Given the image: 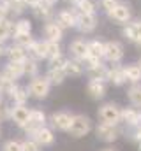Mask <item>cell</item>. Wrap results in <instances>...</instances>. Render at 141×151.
Returning a JSON list of instances; mask_svg holds the SVG:
<instances>
[{
  "label": "cell",
  "mask_w": 141,
  "mask_h": 151,
  "mask_svg": "<svg viewBox=\"0 0 141 151\" xmlns=\"http://www.w3.org/2000/svg\"><path fill=\"white\" fill-rule=\"evenodd\" d=\"M42 2H46V4H49V5H57L60 0H42Z\"/></svg>",
  "instance_id": "cell-43"
},
{
  "label": "cell",
  "mask_w": 141,
  "mask_h": 151,
  "mask_svg": "<svg viewBox=\"0 0 141 151\" xmlns=\"http://www.w3.org/2000/svg\"><path fill=\"white\" fill-rule=\"evenodd\" d=\"M99 151H118V150L113 148V146H106V148H102V150H99Z\"/></svg>",
  "instance_id": "cell-44"
},
{
  "label": "cell",
  "mask_w": 141,
  "mask_h": 151,
  "mask_svg": "<svg viewBox=\"0 0 141 151\" xmlns=\"http://www.w3.org/2000/svg\"><path fill=\"white\" fill-rule=\"evenodd\" d=\"M0 70L5 76H9L11 79L20 81V79L23 77V62H11V60H7L5 65H4Z\"/></svg>",
  "instance_id": "cell-21"
},
{
  "label": "cell",
  "mask_w": 141,
  "mask_h": 151,
  "mask_svg": "<svg viewBox=\"0 0 141 151\" xmlns=\"http://www.w3.org/2000/svg\"><path fill=\"white\" fill-rule=\"evenodd\" d=\"M118 4H120V0H99V2H97V5H99L104 12H109V11H111L115 5H118Z\"/></svg>",
  "instance_id": "cell-39"
},
{
  "label": "cell",
  "mask_w": 141,
  "mask_h": 151,
  "mask_svg": "<svg viewBox=\"0 0 141 151\" xmlns=\"http://www.w3.org/2000/svg\"><path fill=\"white\" fill-rule=\"evenodd\" d=\"M0 139H2V125H0Z\"/></svg>",
  "instance_id": "cell-49"
},
{
  "label": "cell",
  "mask_w": 141,
  "mask_h": 151,
  "mask_svg": "<svg viewBox=\"0 0 141 151\" xmlns=\"http://www.w3.org/2000/svg\"><path fill=\"white\" fill-rule=\"evenodd\" d=\"M70 58H76L79 62H85L88 56V39L85 37H74L67 46Z\"/></svg>",
  "instance_id": "cell-13"
},
{
  "label": "cell",
  "mask_w": 141,
  "mask_h": 151,
  "mask_svg": "<svg viewBox=\"0 0 141 151\" xmlns=\"http://www.w3.org/2000/svg\"><path fill=\"white\" fill-rule=\"evenodd\" d=\"M76 12H97V2L95 0H76L72 4Z\"/></svg>",
  "instance_id": "cell-33"
},
{
  "label": "cell",
  "mask_w": 141,
  "mask_h": 151,
  "mask_svg": "<svg viewBox=\"0 0 141 151\" xmlns=\"http://www.w3.org/2000/svg\"><path fill=\"white\" fill-rule=\"evenodd\" d=\"M11 40L14 42V44H18V46H23V47H30L32 46V42L35 40V37L32 35V34H14L12 37H11Z\"/></svg>",
  "instance_id": "cell-34"
},
{
  "label": "cell",
  "mask_w": 141,
  "mask_h": 151,
  "mask_svg": "<svg viewBox=\"0 0 141 151\" xmlns=\"http://www.w3.org/2000/svg\"><path fill=\"white\" fill-rule=\"evenodd\" d=\"M122 37L132 44H136L138 40H141V19L136 21H129L127 25H124L122 28Z\"/></svg>",
  "instance_id": "cell-18"
},
{
  "label": "cell",
  "mask_w": 141,
  "mask_h": 151,
  "mask_svg": "<svg viewBox=\"0 0 141 151\" xmlns=\"http://www.w3.org/2000/svg\"><path fill=\"white\" fill-rule=\"evenodd\" d=\"M32 11V14H34L35 19H39V21H49V19H53L55 18V12H57V9H55V5H49V4H46V2H39L35 7L30 9Z\"/></svg>",
  "instance_id": "cell-16"
},
{
  "label": "cell",
  "mask_w": 141,
  "mask_h": 151,
  "mask_svg": "<svg viewBox=\"0 0 141 151\" xmlns=\"http://www.w3.org/2000/svg\"><path fill=\"white\" fill-rule=\"evenodd\" d=\"M138 65H140V67H141V56H140V60H138Z\"/></svg>",
  "instance_id": "cell-48"
},
{
  "label": "cell",
  "mask_w": 141,
  "mask_h": 151,
  "mask_svg": "<svg viewBox=\"0 0 141 151\" xmlns=\"http://www.w3.org/2000/svg\"><path fill=\"white\" fill-rule=\"evenodd\" d=\"M2 102H4V93L0 91V104H2Z\"/></svg>",
  "instance_id": "cell-47"
},
{
  "label": "cell",
  "mask_w": 141,
  "mask_h": 151,
  "mask_svg": "<svg viewBox=\"0 0 141 151\" xmlns=\"http://www.w3.org/2000/svg\"><path fill=\"white\" fill-rule=\"evenodd\" d=\"M124 69H125V79L129 84L141 83V67L138 63H127L124 65Z\"/></svg>",
  "instance_id": "cell-27"
},
{
  "label": "cell",
  "mask_w": 141,
  "mask_h": 151,
  "mask_svg": "<svg viewBox=\"0 0 141 151\" xmlns=\"http://www.w3.org/2000/svg\"><path fill=\"white\" fill-rule=\"evenodd\" d=\"M72 118H74V113H70L69 109H60V111H55L48 116V125L55 132H65L67 134L70 123H72Z\"/></svg>",
  "instance_id": "cell-5"
},
{
  "label": "cell",
  "mask_w": 141,
  "mask_h": 151,
  "mask_svg": "<svg viewBox=\"0 0 141 151\" xmlns=\"http://www.w3.org/2000/svg\"><path fill=\"white\" fill-rule=\"evenodd\" d=\"M16 84H18V81L11 79L9 76H5L2 70H0V91L4 93V97H9L11 91L16 88Z\"/></svg>",
  "instance_id": "cell-32"
},
{
  "label": "cell",
  "mask_w": 141,
  "mask_h": 151,
  "mask_svg": "<svg viewBox=\"0 0 141 151\" xmlns=\"http://www.w3.org/2000/svg\"><path fill=\"white\" fill-rule=\"evenodd\" d=\"M97 27H99V14L97 12H78L74 30H78L83 35H88V34L95 32Z\"/></svg>",
  "instance_id": "cell-6"
},
{
  "label": "cell",
  "mask_w": 141,
  "mask_h": 151,
  "mask_svg": "<svg viewBox=\"0 0 141 151\" xmlns=\"http://www.w3.org/2000/svg\"><path fill=\"white\" fill-rule=\"evenodd\" d=\"M127 99L131 102V106L141 109V83H136V84H131L127 88Z\"/></svg>",
  "instance_id": "cell-30"
},
{
  "label": "cell",
  "mask_w": 141,
  "mask_h": 151,
  "mask_svg": "<svg viewBox=\"0 0 141 151\" xmlns=\"http://www.w3.org/2000/svg\"><path fill=\"white\" fill-rule=\"evenodd\" d=\"M28 93H30V99H35V100H46L51 93V83L48 81V77L44 74H39L28 79Z\"/></svg>",
  "instance_id": "cell-3"
},
{
  "label": "cell",
  "mask_w": 141,
  "mask_h": 151,
  "mask_svg": "<svg viewBox=\"0 0 141 151\" xmlns=\"http://www.w3.org/2000/svg\"><path fill=\"white\" fill-rule=\"evenodd\" d=\"M2 2H4V4H7V5H9V4H12V2H18V0H2Z\"/></svg>",
  "instance_id": "cell-46"
},
{
  "label": "cell",
  "mask_w": 141,
  "mask_h": 151,
  "mask_svg": "<svg viewBox=\"0 0 141 151\" xmlns=\"http://www.w3.org/2000/svg\"><path fill=\"white\" fill-rule=\"evenodd\" d=\"M44 125H48V114H46V111L41 109V107H30V118H28V123H27L25 128H23L25 135L28 137L34 130L41 128V127H44Z\"/></svg>",
  "instance_id": "cell-8"
},
{
  "label": "cell",
  "mask_w": 141,
  "mask_h": 151,
  "mask_svg": "<svg viewBox=\"0 0 141 151\" xmlns=\"http://www.w3.org/2000/svg\"><path fill=\"white\" fill-rule=\"evenodd\" d=\"M44 76L48 77V81L51 83V86H60L67 79V74H65V70L62 67H49L48 65V70H46Z\"/></svg>",
  "instance_id": "cell-24"
},
{
  "label": "cell",
  "mask_w": 141,
  "mask_h": 151,
  "mask_svg": "<svg viewBox=\"0 0 141 151\" xmlns=\"http://www.w3.org/2000/svg\"><path fill=\"white\" fill-rule=\"evenodd\" d=\"M28 137H32L41 148H51V146L55 144V139H57L55 130H53L49 125H44V127H41V128L34 130Z\"/></svg>",
  "instance_id": "cell-10"
},
{
  "label": "cell",
  "mask_w": 141,
  "mask_h": 151,
  "mask_svg": "<svg viewBox=\"0 0 141 151\" xmlns=\"http://www.w3.org/2000/svg\"><path fill=\"white\" fill-rule=\"evenodd\" d=\"M5 58H7V60H11V62H25V60L28 58L27 47H23V46H18V44L11 42V44H9V47H7V55H5Z\"/></svg>",
  "instance_id": "cell-23"
},
{
  "label": "cell",
  "mask_w": 141,
  "mask_h": 151,
  "mask_svg": "<svg viewBox=\"0 0 141 151\" xmlns=\"http://www.w3.org/2000/svg\"><path fill=\"white\" fill-rule=\"evenodd\" d=\"M94 134H95L97 141H101L104 144H113V142H116L124 135V127L122 125H109V123L99 121L97 125H94Z\"/></svg>",
  "instance_id": "cell-2"
},
{
  "label": "cell",
  "mask_w": 141,
  "mask_h": 151,
  "mask_svg": "<svg viewBox=\"0 0 141 151\" xmlns=\"http://www.w3.org/2000/svg\"><path fill=\"white\" fill-rule=\"evenodd\" d=\"M9 119H11V104L4 100L0 104V125L4 121H9Z\"/></svg>",
  "instance_id": "cell-37"
},
{
  "label": "cell",
  "mask_w": 141,
  "mask_h": 151,
  "mask_svg": "<svg viewBox=\"0 0 141 151\" xmlns=\"http://www.w3.org/2000/svg\"><path fill=\"white\" fill-rule=\"evenodd\" d=\"M21 2L27 5V9H32V7H35V5L41 2V0H21Z\"/></svg>",
  "instance_id": "cell-42"
},
{
  "label": "cell",
  "mask_w": 141,
  "mask_h": 151,
  "mask_svg": "<svg viewBox=\"0 0 141 151\" xmlns=\"http://www.w3.org/2000/svg\"><path fill=\"white\" fill-rule=\"evenodd\" d=\"M27 53H28V58H32V60H37V62L46 60L48 40H44V39H35L34 42H32V46L27 49Z\"/></svg>",
  "instance_id": "cell-19"
},
{
  "label": "cell",
  "mask_w": 141,
  "mask_h": 151,
  "mask_svg": "<svg viewBox=\"0 0 141 151\" xmlns=\"http://www.w3.org/2000/svg\"><path fill=\"white\" fill-rule=\"evenodd\" d=\"M108 81H101V79H88L86 81V95L92 99V100H102L108 93Z\"/></svg>",
  "instance_id": "cell-15"
},
{
  "label": "cell",
  "mask_w": 141,
  "mask_h": 151,
  "mask_svg": "<svg viewBox=\"0 0 141 151\" xmlns=\"http://www.w3.org/2000/svg\"><path fill=\"white\" fill-rule=\"evenodd\" d=\"M76 18H78V12L74 7H64V9H58L55 12V21L64 28V30H74L76 28Z\"/></svg>",
  "instance_id": "cell-11"
},
{
  "label": "cell",
  "mask_w": 141,
  "mask_h": 151,
  "mask_svg": "<svg viewBox=\"0 0 141 151\" xmlns=\"http://www.w3.org/2000/svg\"><path fill=\"white\" fill-rule=\"evenodd\" d=\"M64 70H65L67 77H81V76H85V63L69 56V60H67Z\"/></svg>",
  "instance_id": "cell-25"
},
{
  "label": "cell",
  "mask_w": 141,
  "mask_h": 151,
  "mask_svg": "<svg viewBox=\"0 0 141 151\" xmlns=\"http://www.w3.org/2000/svg\"><path fill=\"white\" fill-rule=\"evenodd\" d=\"M2 151H23V141L9 139L2 144Z\"/></svg>",
  "instance_id": "cell-36"
},
{
  "label": "cell",
  "mask_w": 141,
  "mask_h": 151,
  "mask_svg": "<svg viewBox=\"0 0 141 151\" xmlns=\"http://www.w3.org/2000/svg\"><path fill=\"white\" fill-rule=\"evenodd\" d=\"M124 56H125V49L120 40H106L104 42V62L120 63Z\"/></svg>",
  "instance_id": "cell-7"
},
{
  "label": "cell",
  "mask_w": 141,
  "mask_h": 151,
  "mask_svg": "<svg viewBox=\"0 0 141 151\" xmlns=\"http://www.w3.org/2000/svg\"><path fill=\"white\" fill-rule=\"evenodd\" d=\"M39 63H41V62H37V60L27 58V60L23 62V77L32 79V77L41 74V65H39Z\"/></svg>",
  "instance_id": "cell-29"
},
{
  "label": "cell",
  "mask_w": 141,
  "mask_h": 151,
  "mask_svg": "<svg viewBox=\"0 0 141 151\" xmlns=\"http://www.w3.org/2000/svg\"><path fill=\"white\" fill-rule=\"evenodd\" d=\"M32 30H34L32 19H28L25 16H20L14 19V34H32Z\"/></svg>",
  "instance_id": "cell-28"
},
{
  "label": "cell",
  "mask_w": 141,
  "mask_h": 151,
  "mask_svg": "<svg viewBox=\"0 0 141 151\" xmlns=\"http://www.w3.org/2000/svg\"><path fill=\"white\" fill-rule=\"evenodd\" d=\"M108 14V18L113 21V23H116V25H127L131 19H132V11H131V5L129 4H124V2H120L118 5H115L109 12H106Z\"/></svg>",
  "instance_id": "cell-9"
},
{
  "label": "cell",
  "mask_w": 141,
  "mask_h": 151,
  "mask_svg": "<svg viewBox=\"0 0 141 151\" xmlns=\"http://www.w3.org/2000/svg\"><path fill=\"white\" fill-rule=\"evenodd\" d=\"M140 119V109L131 106V107H122V127L124 128H132L138 125Z\"/></svg>",
  "instance_id": "cell-20"
},
{
  "label": "cell",
  "mask_w": 141,
  "mask_h": 151,
  "mask_svg": "<svg viewBox=\"0 0 141 151\" xmlns=\"http://www.w3.org/2000/svg\"><path fill=\"white\" fill-rule=\"evenodd\" d=\"M23 151H42V148L35 142L32 137H27L23 141Z\"/></svg>",
  "instance_id": "cell-38"
},
{
  "label": "cell",
  "mask_w": 141,
  "mask_h": 151,
  "mask_svg": "<svg viewBox=\"0 0 141 151\" xmlns=\"http://www.w3.org/2000/svg\"><path fill=\"white\" fill-rule=\"evenodd\" d=\"M7 47H9L7 40H0V58H5V55H7Z\"/></svg>",
  "instance_id": "cell-41"
},
{
  "label": "cell",
  "mask_w": 141,
  "mask_h": 151,
  "mask_svg": "<svg viewBox=\"0 0 141 151\" xmlns=\"http://www.w3.org/2000/svg\"><path fill=\"white\" fill-rule=\"evenodd\" d=\"M64 51H62V46H60V42H49L48 40V53H46V62L48 60H51V58H55V56H58V55H62Z\"/></svg>",
  "instance_id": "cell-35"
},
{
  "label": "cell",
  "mask_w": 141,
  "mask_h": 151,
  "mask_svg": "<svg viewBox=\"0 0 141 151\" xmlns=\"http://www.w3.org/2000/svg\"><path fill=\"white\" fill-rule=\"evenodd\" d=\"M108 83L113 86H124L127 83L125 79V69L120 63H111L108 67Z\"/></svg>",
  "instance_id": "cell-17"
},
{
  "label": "cell",
  "mask_w": 141,
  "mask_h": 151,
  "mask_svg": "<svg viewBox=\"0 0 141 151\" xmlns=\"http://www.w3.org/2000/svg\"><path fill=\"white\" fill-rule=\"evenodd\" d=\"M90 132H94V121H92V118L88 114H83V113L74 114L72 123H70L69 130H67V135L72 137V139H83Z\"/></svg>",
  "instance_id": "cell-1"
},
{
  "label": "cell",
  "mask_w": 141,
  "mask_h": 151,
  "mask_svg": "<svg viewBox=\"0 0 141 151\" xmlns=\"http://www.w3.org/2000/svg\"><path fill=\"white\" fill-rule=\"evenodd\" d=\"M88 56L104 60V42L99 39H88Z\"/></svg>",
  "instance_id": "cell-26"
},
{
  "label": "cell",
  "mask_w": 141,
  "mask_h": 151,
  "mask_svg": "<svg viewBox=\"0 0 141 151\" xmlns=\"http://www.w3.org/2000/svg\"><path fill=\"white\" fill-rule=\"evenodd\" d=\"M5 18H11V12H9L7 4H4V2L0 0V19H5Z\"/></svg>",
  "instance_id": "cell-40"
},
{
  "label": "cell",
  "mask_w": 141,
  "mask_h": 151,
  "mask_svg": "<svg viewBox=\"0 0 141 151\" xmlns=\"http://www.w3.org/2000/svg\"><path fill=\"white\" fill-rule=\"evenodd\" d=\"M134 46H136V49H138V51H140V53H141V40H138V42H136Z\"/></svg>",
  "instance_id": "cell-45"
},
{
  "label": "cell",
  "mask_w": 141,
  "mask_h": 151,
  "mask_svg": "<svg viewBox=\"0 0 141 151\" xmlns=\"http://www.w3.org/2000/svg\"><path fill=\"white\" fill-rule=\"evenodd\" d=\"M64 28L55 21V19H49V21H44L42 23V28H41V34L44 40H49V42H62L64 40Z\"/></svg>",
  "instance_id": "cell-12"
},
{
  "label": "cell",
  "mask_w": 141,
  "mask_h": 151,
  "mask_svg": "<svg viewBox=\"0 0 141 151\" xmlns=\"http://www.w3.org/2000/svg\"><path fill=\"white\" fill-rule=\"evenodd\" d=\"M97 118L102 123L109 125H122V107L116 102H104L97 109Z\"/></svg>",
  "instance_id": "cell-4"
},
{
  "label": "cell",
  "mask_w": 141,
  "mask_h": 151,
  "mask_svg": "<svg viewBox=\"0 0 141 151\" xmlns=\"http://www.w3.org/2000/svg\"><path fill=\"white\" fill-rule=\"evenodd\" d=\"M14 34V19L5 18L0 19V40H11Z\"/></svg>",
  "instance_id": "cell-31"
},
{
  "label": "cell",
  "mask_w": 141,
  "mask_h": 151,
  "mask_svg": "<svg viewBox=\"0 0 141 151\" xmlns=\"http://www.w3.org/2000/svg\"><path fill=\"white\" fill-rule=\"evenodd\" d=\"M11 100V104H28V99H30V93H28V88L23 86V84H16V88L11 91V95L7 97Z\"/></svg>",
  "instance_id": "cell-22"
},
{
  "label": "cell",
  "mask_w": 141,
  "mask_h": 151,
  "mask_svg": "<svg viewBox=\"0 0 141 151\" xmlns=\"http://www.w3.org/2000/svg\"><path fill=\"white\" fill-rule=\"evenodd\" d=\"M138 151H141V142H140V144H138Z\"/></svg>",
  "instance_id": "cell-50"
},
{
  "label": "cell",
  "mask_w": 141,
  "mask_h": 151,
  "mask_svg": "<svg viewBox=\"0 0 141 151\" xmlns=\"http://www.w3.org/2000/svg\"><path fill=\"white\" fill-rule=\"evenodd\" d=\"M28 118H30V107L27 104L20 106V104H11V119L20 130L25 128V125L28 123Z\"/></svg>",
  "instance_id": "cell-14"
}]
</instances>
